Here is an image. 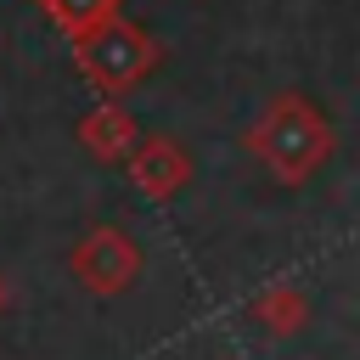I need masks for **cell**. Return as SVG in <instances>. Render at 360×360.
Here are the masks:
<instances>
[{
	"mask_svg": "<svg viewBox=\"0 0 360 360\" xmlns=\"http://www.w3.org/2000/svg\"><path fill=\"white\" fill-rule=\"evenodd\" d=\"M248 146L270 163L276 180L304 186V180L321 169V158L332 152V129H326V118H321L304 96H276V101L264 107V118L248 129Z\"/></svg>",
	"mask_w": 360,
	"mask_h": 360,
	"instance_id": "1",
	"label": "cell"
},
{
	"mask_svg": "<svg viewBox=\"0 0 360 360\" xmlns=\"http://www.w3.org/2000/svg\"><path fill=\"white\" fill-rule=\"evenodd\" d=\"M68 270H73V281H79L84 292L118 298V292H129L135 276H141V248H135V236H129L124 225H90V231L73 242Z\"/></svg>",
	"mask_w": 360,
	"mask_h": 360,
	"instance_id": "2",
	"label": "cell"
},
{
	"mask_svg": "<svg viewBox=\"0 0 360 360\" xmlns=\"http://www.w3.org/2000/svg\"><path fill=\"white\" fill-rule=\"evenodd\" d=\"M152 62H158L152 39H146L141 28H129V22H118V17L79 39V68H84L101 90H112V96H118L124 84H135Z\"/></svg>",
	"mask_w": 360,
	"mask_h": 360,
	"instance_id": "3",
	"label": "cell"
},
{
	"mask_svg": "<svg viewBox=\"0 0 360 360\" xmlns=\"http://www.w3.org/2000/svg\"><path fill=\"white\" fill-rule=\"evenodd\" d=\"M186 174H191V163H186V152H180L169 135L141 141V146L129 152V180H135V191H141V197H152V202L174 197V191L186 186Z\"/></svg>",
	"mask_w": 360,
	"mask_h": 360,
	"instance_id": "4",
	"label": "cell"
},
{
	"mask_svg": "<svg viewBox=\"0 0 360 360\" xmlns=\"http://www.w3.org/2000/svg\"><path fill=\"white\" fill-rule=\"evenodd\" d=\"M79 141L90 146V158H101V163H112V158H129L135 152V124H129V112L124 107H96L84 124H79Z\"/></svg>",
	"mask_w": 360,
	"mask_h": 360,
	"instance_id": "5",
	"label": "cell"
},
{
	"mask_svg": "<svg viewBox=\"0 0 360 360\" xmlns=\"http://www.w3.org/2000/svg\"><path fill=\"white\" fill-rule=\"evenodd\" d=\"M253 321H259L264 332H298V326L309 321V298H304L292 281H276V287H264V292L253 298Z\"/></svg>",
	"mask_w": 360,
	"mask_h": 360,
	"instance_id": "6",
	"label": "cell"
},
{
	"mask_svg": "<svg viewBox=\"0 0 360 360\" xmlns=\"http://www.w3.org/2000/svg\"><path fill=\"white\" fill-rule=\"evenodd\" d=\"M112 6H118V0H45L51 22H56L62 34H73V39H84V34H96L101 22H112Z\"/></svg>",
	"mask_w": 360,
	"mask_h": 360,
	"instance_id": "7",
	"label": "cell"
},
{
	"mask_svg": "<svg viewBox=\"0 0 360 360\" xmlns=\"http://www.w3.org/2000/svg\"><path fill=\"white\" fill-rule=\"evenodd\" d=\"M6 304H11V287H6V276H0V315H6Z\"/></svg>",
	"mask_w": 360,
	"mask_h": 360,
	"instance_id": "8",
	"label": "cell"
}]
</instances>
